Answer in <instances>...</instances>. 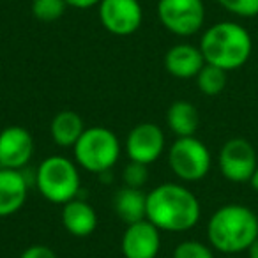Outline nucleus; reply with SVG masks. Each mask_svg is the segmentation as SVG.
<instances>
[{"mask_svg":"<svg viewBox=\"0 0 258 258\" xmlns=\"http://www.w3.org/2000/svg\"><path fill=\"white\" fill-rule=\"evenodd\" d=\"M99 20L110 34L125 37L140 29L144 9L138 0H101Z\"/></svg>","mask_w":258,"mask_h":258,"instance_id":"9","label":"nucleus"},{"mask_svg":"<svg viewBox=\"0 0 258 258\" xmlns=\"http://www.w3.org/2000/svg\"><path fill=\"white\" fill-rule=\"evenodd\" d=\"M249 184H251V187H253V189L258 193V166H256V170H254L253 177L249 179Z\"/></svg>","mask_w":258,"mask_h":258,"instance_id":"27","label":"nucleus"},{"mask_svg":"<svg viewBox=\"0 0 258 258\" xmlns=\"http://www.w3.org/2000/svg\"><path fill=\"white\" fill-rule=\"evenodd\" d=\"M205 64L218 66L226 73L239 69L249 60L253 51L251 36L235 22H219L209 27L200 39Z\"/></svg>","mask_w":258,"mask_h":258,"instance_id":"3","label":"nucleus"},{"mask_svg":"<svg viewBox=\"0 0 258 258\" xmlns=\"http://www.w3.org/2000/svg\"><path fill=\"white\" fill-rule=\"evenodd\" d=\"M85 129V122L76 111L62 110L51 118L50 135L58 147L73 149Z\"/></svg>","mask_w":258,"mask_h":258,"instance_id":"17","label":"nucleus"},{"mask_svg":"<svg viewBox=\"0 0 258 258\" xmlns=\"http://www.w3.org/2000/svg\"><path fill=\"white\" fill-rule=\"evenodd\" d=\"M68 8L69 6L66 0H32L34 18L44 23H51L60 20Z\"/></svg>","mask_w":258,"mask_h":258,"instance_id":"20","label":"nucleus"},{"mask_svg":"<svg viewBox=\"0 0 258 258\" xmlns=\"http://www.w3.org/2000/svg\"><path fill=\"white\" fill-rule=\"evenodd\" d=\"M34 154L32 135L22 125H9L0 131V168L23 170Z\"/></svg>","mask_w":258,"mask_h":258,"instance_id":"11","label":"nucleus"},{"mask_svg":"<svg viewBox=\"0 0 258 258\" xmlns=\"http://www.w3.org/2000/svg\"><path fill=\"white\" fill-rule=\"evenodd\" d=\"M69 8L75 9H90L94 6H99L101 0H66Z\"/></svg>","mask_w":258,"mask_h":258,"instance_id":"25","label":"nucleus"},{"mask_svg":"<svg viewBox=\"0 0 258 258\" xmlns=\"http://www.w3.org/2000/svg\"><path fill=\"white\" fill-rule=\"evenodd\" d=\"M226 82H228V76H226L225 69L212 64H205L197 76L198 89L205 96H218V94H221L226 87Z\"/></svg>","mask_w":258,"mask_h":258,"instance_id":"19","label":"nucleus"},{"mask_svg":"<svg viewBox=\"0 0 258 258\" xmlns=\"http://www.w3.org/2000/svg\"><path fill=\"white\" fill-rule=\"evenodd\" d=\"M62 225L71 235L89 237L97 228V214L90 204L75 198L62 205Z\"/></svg>","mask_w":258,"mask_h":258,"instance_id":"15","label":"nucleus"},{"mask_svg":"<svg viewBox=\"0 0 258 258\" xmlns=\"http://www.w3.org/2000/svg\"><path fill=\"white\" fill-rule=\"evenodd\" d=\"M205 66V58L200 46L193 44H175L165 55V69L179 80L197 78L198 73Z\"/></svg>","mask_w":258,"mask_h":258,"instance_id":"14","label":"nucleus"},{"mask_svg":"<svg viewBox=\"0 0 258 258\" xmlns=\"http://www.w3.org/2000/svg\"><path fill=\"white\" fill-rule=\"evenodd\" d=\"M207 239L211 246L221 253L247 251L258 239V216L246 205H223L209 219Z\"/></svg>","mask_w":258,"mask_h":258,"instance_id":"2","label":"nucleus"},{"mask_svg":"<svg viewBox=\"0 0 258 258\" xmlns=\"http://www.w3.org/2000/svg\"><path fill=\"white\" fill-rule=\"evenodd\" d=\"M158 16L168 32L180 37L195 36L205 22L204 0H159Z\"/></svg>","mask_w":258,"mask_h":258,"instance_id":"7","label":"nucleus"},{"mask_svg":"<svg viewBox=\"0 0 258 258\" xmlns=\"http://www.w3.org/2000/svg\"><path fill=\"white\" fill-rule=\"evenodd\" d=\"M20 258H57V253H55L51 247L43 246V244H34V246L27 247Z\"/></svg>","mask_w":258,"mask_h":258,"instance_id":"24","label":"nucleus"},{"mask_svg":"<svg viewBox=\"0 0 258 258\" xmlns=\"http://www.w3.org/2000/svg\"><path fill=\"white\" fill-rule=\"evenodd\" d=\"M161 230L149 219L127 225L120 240L124 258H156L161 247Z\"/></svg>","mask_w":258,"mask_h":258,"instance_id":"12","label":"nucleus"},{"mask_svg":"<svg viewBox=\"0 0 258 258\" xmlns=\"http://www.w3.org/2000/svg\"><path fill=\"white\" fill-rule=\"evenodd\" d=\"M218 165L230 182H249L258 166L256 151L246 138H232L219 151Z\"/></svg>","mask_w":258,"mask_h":258,"instance_id":"8","label":"nucleus"},{"mask_svg":"<svg viewBox=\"0 0 258 258\" xmlns=\"http://www.w3.org/2000/svg\"><path fill=\"white\" fill-rule=\"evenodd\" d=\"M36 186L50 204L64 205L80 193V172L71 159L48 156L36 170Z\"/></svg>","mask_w":258,"mask_h":258,"instance_id":"5","label":"nucleus"},{"mask_svg":"<svg viewBox=\"0 0 258 258\" xmlns=\"http://www.w3.org/2000/svg\"><path fill=\"white\" fill-rule=\"evenodd\" d=\"M76 163L92 173L110 172L120 158V142L117 135L103 125L87 127L73 147Z\"/></svg>","mask_w":258,"mask_h":258,"instance_id":"4","label":"nucleus"},{"mask_svg":"<svg viewBox=\"0 0 258 258\" xmlns=\"http://www.w3.org/2000/svg\"><path fill=\"white\" fill-rule=\"evenodd\" d=\"M200 214L197 195L180 184L165 182L147 193V219L159 230L187 232L198 223Z\"/></svg>","mask_w":258,"mask_h":258,"instance_id":"1","label":"nucleus"},{"mask_svg":"<svg viewBox=\"0 0 258 258\" xmlns=\"http://www.w3.org/2000/svg\"><path fill=\"white\" fill-rule=\"evenodd\" d=\"M125 152L129 161L151 165L158 161L165 152V133L152 122H142L135 125L125 140Z\"/></svg>","mask_w":258,"mask_h":258,"instance_id":"10","label":"nucleus"},{"mask_svg":"<svg viewBox=\"0 0 258 258\" xmlns=\"http://www.w3.org/2000/svg\"><path fill=\"white\" fill-rule=\"evenodd\" d=\"M225 11L242 18H254L258 16V0H218Z\"/></svg>","mask_w":258,"mask_h":258,"instance_id":"23","label":"nucleus"},{"mask_svg":"<svg viewBox=\"0 0 258 258\" xmlns=\"http://www.w3.org/2000/svg\"><path fill=\"white\" fill-rule=\"evenodd\" d=\"M173 258H214V253L200 240H184L173 249Z\"/></svg>","mask_w":258,"mask_h":258,"instance_id":"21","label":"nucleus"},{"mask_svg":"<svg viewBox=\"0 0 258 258\" xmlns=\"http://www.w3.org/2000/svg\"><path fill=\"white\" fill-rule=\"evenodd\" d=\"M29 186L25 170L0 168V218H9L25 205Z\"/></svg>","mask_w":258,"mask_h":258,"instance_id":"13","label":"nucleus"},{"mask_svg":"<svg viewBox=\"0 0 258 258\" xmlns=\"http://www.w3.org/2000/svg\"><path fill=\"white\" fill-rule=\"evenodd\" d=\"M113 211L125 225L147 219V193L137 187L124 186L113 197Z\"/></svg>","mask_w":258,"mask_h":258,"instance_id":"16","label":"nucleus"},{"mask_svg":"<svg viewBox=\"0 0 258 258\" xmlns=\"http://www.w3.org/2000/svg\"><path fill=\"white\" fill-rule=\"evenodd\" d=\"M247 254H249V258H258V239L247 247Z\"/></svg>","mask_w":258,"mask_h":258,"instance_id":"26","label":"nucleus"},{"mask_svg":"<svg viewBox=\"0 0 258 258\" xmlns=\"http://www.w3.org/2000/svg\"><path fill=\"white\" fill-rule=\"evenodd\" d=\"M166 124L172 129L177 138L195 137L198 125H200V115L193 103L189 101H175L170 104L166 111Z\"/></svg>","mask_w":258,"mask_h":258,"instance_id":"18","label":"nucleus"},{"mask_svg":"<svg viewBox=\"0 0 258 258\" xmlns=\"http://www.w3.org/2000/svg\"><path fill=\"white\" fill-rule=\"evenodd\" d=\"M122 179H124L125 186L142 189V186H145L149 180L147 165H142V163H137V161H129L127 165H125L124 172H122Z\"/></svg>","mask_w":258,"mask_h":258,"instance_id":"22","label":"nucleus"},{"mask_svg":"<svg viewBox=\"0 0 258 258\" xmlns=\"http://www.w3.org/2000/svg\"><path fill=\"white\" fill-rule=\"evenodd\" d=\"M211 152L197 137L177 138L168 151V165L172 172L186 182L202 180L211 170Z\"/></svg>","mask_w":258,"mask_h":258,"instance_id":"6","label":"nucleus"}]
</instances>
